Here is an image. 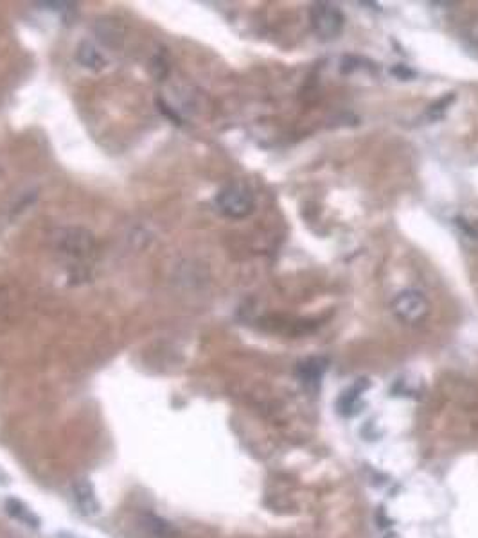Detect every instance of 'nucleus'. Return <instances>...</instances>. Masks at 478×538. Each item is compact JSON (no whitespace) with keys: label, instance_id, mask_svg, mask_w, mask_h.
I'll return each mask as SVG.
<instances>
[{"label":"nucleus","instance_id":"nucleus-1","mask_svg":"<svg viewBox=\"0 0 478 538\" xmlns=\"http://www.w3.org/2000/svg\"><path fill=\"white\" fill-rule=\"evenodd\" d=\"M310 22L313 33L322 40H333L338 38L343 31V13L340 8L331 2H317L310 9Z\"/></svg>","mask_w":478,"mask_h":538},{"label":"nucleus","instance_id":"nucleus-2","mask_svg":"<svg viewBox=\"0 0 478 538\" xmlns=\"http://www.w3.org/2000/svg\"><path fill=\"white\" fill-rule=\"evenodd\" d=\"M218 207L227 217L232 219H243L250 215L255 207V199H253L252 191L246 185L241 183H234V185L225 187L223 191L218 194L216 198Z\"/></svg>","mask_w":478,"mask_h":538},{"label":"nucleus","instance_id":"nucleus-3","mask_svg":"<svg viewBox=\"0 0 478 538\" xmlns=\"http://www.w3.org/2000/svg\"><path fill=\"white\" fill-rule=\"evenodd\" d=\"M392 312L403 323L416 325L425 321L426 316L430 314V304L421 291L406 289L392 300Z\"/></svg>","mask_w":478,"mask_h":538},{"label":"nucleus","instance_id":"nucleus-4","mask_svg":"<svg viewBox=\"0 0 478 538\" xmlns=\"http://www.w3.org/2000/svg\"><path fill=\"white\" fill-rule=\"evenodd\" d=\"M74 501L78 504L79 511L86 517H94L101 511V502L98 501L95 488L88 479H76L72 485Z\"/></svg>","mask_w":478,"mask_h":538},{"label":"nucleus","instance_id":"nucleus-5","mask_svg":"<svg viewBox=\"0 0 478 538\" xmlns=\"http://www.w3.org/2000/svg\"><path fill=\"white\" fill-rule=\"evenodd\" d=\"M327 370V359L324 357H310V359L303 361L300 365L297 366V375L298 381L303 382L304 388L311 389V391H317L320 388V382H322V377Z\"/></svg>","mask_w":478,"mask_h":538},{"label":"nucleus","instance_id":"nucleus-6","mask_svg":"<svg viewBox=\"0 0 478 538\" xmlns=\"http://www.w3.org/2000/svg\"><path fill=\"white\" fill-rule=\"evenodd\" d=\"M95 243L88 231L81 230V228H72L67 230L65 235L62 237V248L74 257H85L94 250Z\"/></svg>","mask_w":478,"mask_h":538},{"label":"nucleus","instance_id":"nucleus-7","mask_svg":"<svg viewBox=\"0 0 478 538\" xmlns=\"http://www.w3.org/2000/svg\"><path fill=\"white\" fill-rule=\"evenodd\" d=\"M140 526L146 530V533L152 538H182V533L178 527L173 526L171 522L159 517V515L150 513V511L142 513V517H140Z\"/></svg>","mask_w":478,"mask_h":538},{"label":"nucleus","instance_id":"nucleus-8","mask_svg":"<svg viewBox=\"0 0 478 538\" xmlns=\"http://www.w3.org/2000/svg\"><path fill=\"white\" fill-rule=\"evenodd\" d=\"M369 388L367 379H360V381L352 384L351 388L345 389L336 401V409L338 413L343 417H352V415L358 413V408H360V397L364 395L365 389Z\"/></svg>","mask_w":478,"mask_h":538},{"label":"nucleus","instance_id":"nucleus-9","mask_svg":"<svg viewBox=\"0 0 478 538\" xmlns=\"http://www.w3.org/2000/svg\"><path fill=\"white\" fill-rule=\"evenodd\" d=\"M95 33L101 38V41H105L110 47H119V45L123 43L124 29L117 20H112V18L110 20H98Z\"/></svg>","mask_w":478,"mask_h":538},{"label":"nucleus","instance_id":"nucleus-10","mask_svg":"<svg viewBox=\"0 0 478 538\" xmlns=\"http://www.w3.org/2000/svg\"><path fill=\"white\" fill-rule=\"evenodd\" d=\"M6 511H8L13 518L24 522L25 526H31V527L40 526V518H38L33 511L29 510L24 502L18 501V499H8V501H6Z\"/></svg>","mask_w":478,"mask_h":538},{"label":"nucleus","instance_id":"nucleus-11","mask_svg":"<svg viewBox=\"0 0 478 538\" xmlns=\"http://www.w3.org/2000/svg\"><path fill=\"white\" fill-rule=\"evenodd\" d=\"M76 58H78V61L83 67H88V69L99 70L107 65L105 58H102L101 54H99V51H95L94 45L88 43V41H83V43L79 45Z\"/></svg>","mask_w":478,"mask_h":538},{"label":"nucleus","instance_id":"nucleus-12","mask_svg":"<svg viewBox=\"0 0 478 538\" xmlns=\"http://www.w3.org/2000/svg\"><path fill=\"white\" fill-rule=\"evenodd\" d=\"M455 224L460 228L466 235H470L471 239H478V221H471L467 217H457L455 219Z\"/></svg>","mask_w":478,"mask_h":538},{"label":"nucleus","instance_id":"nucleus-13","mask_svg":"<svg viewBox=\"0 0 478 538\" xmlns=\"http://www.w3.org/2000/svg\"><path fill=\"white\" fill-rule=\"evenodd\" d=\"M464 38H466V41L471 45V47L478 49V17H473L466 24V29H464Z\"/></svg>","mask_w":478,"mask_h":538},{"label":"nucleus","instance_id":"nucleus-14","mask_svg":"<svg viewBox=\"0 0 478 538\" xmlns=\"http://www.w3.org/2000/svg\"><path fill=\"white\" fill-rule=\"evenodd\" d=\"M453 99H455V95L451 93V95H446V97H442L441 101L437 102V105L430 106L428 114L432 115V119H441L442 115H444L446 109L450 108V105H451V101H453Z\"/></svg>","mask_w":478,"mask_h":538},{"label":"nucleus","instance_id":"nucleus-15","mask_svg":"<svg viewBox=\"0 0 478 538\" xmlns=\"http://www.w3.org/2000/svg\"><path fill=\"white\" fill-rule=\"evenodd\" d=\"M392 74L394 76H397L399 79H409V77H413V72L409 69V67L405 65H399L396 67V69H392Z\"/></svg>","mask_w":478,"mask_h":538}]
</instances>
